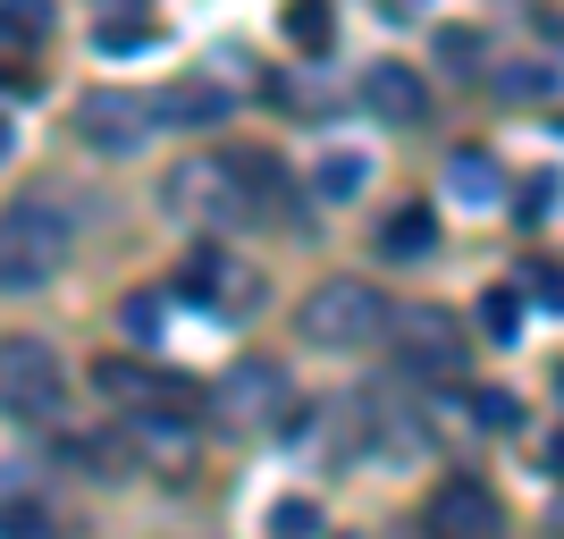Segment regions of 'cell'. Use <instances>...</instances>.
Here are the masks:
<instances>
[{
  "mask_svg": "<svg viewBox=\"0 0 564 539\" xmlns=\"http://www.w3.org/2000/svg\"><path fill=\"white\" fill-rule=\"evenodd\" d=\"M514 212H522V219H547V212H556V177H547V169L531 177V186H522V203H514Z\"/></svg>",
  "mask_w": 564,
  "mask_h": 539,
  "instance_id": "484cf974",
  "label": "cell"
},
{
  "mask_svg": "<svg viewBox=\"0 0 564 539\" xmlns=\"http://www.w3.org/2000/svg\"><path fill=\"white\" fill-rule=\"evenodd\" d=\"M362 101H371V118H388V127H422L430 118V85L404 60H379L371 76H362Z\"/></svg>",
  "mask_w": 564,
  "mask_h": 539,
  "instance_id": "9c48e42d",
  "label": "cell"
},
{
  "mask_svg": "<svg viewBox=\"0 0 564 539\" xmlns=\"http://www.w3.org/2000/svg\"><path fill=\"white\" fill-rule=\"evenodd\" d=\"M556 43H564V25H556Z\"/></svg>",
  "mask_w": 564,
  "mask_h": 539,
  "instance_id": "f546056e",
  "label": "cell"
},
{
  "mask_svg": "<svg viewBox=\"0 0 564 539\" xmlns=\"http://www.w3.org/2000/svg\"><path fill=\"white\" fill-rule=\"evenodd\" d=\"M59 25V0H0V43H43Z\"/></svg>",
  "mask_w": 564,
  "mask_h": 539,
  "instance_id": "2e32d148",
  "label": "cell"
},
{
  "mask_svg": "<svg viewBox=\"0 0 564 539\" xmlns=\"http://www.w3.org/2000/svg\"><path fill=\"white\" fill-rule=\"evenodd\" d=\"M295 321H304V337L312 346H371L379 328H388V295H379V287H362V279H321L304 295V312H295Z\"/></svg>",
  "mask_w": 564,
  "mask_h": 539,
  "instance_id": "3957f363",
  "label": "cell"
},
{
  "mask_svg": "<svg viewBox=\"0 0 564 539\" xmlns=\"http://www.w3.org/2000/svg\"><path fill=\"white\" fill-rule=\"evenodd\" d=\"M0 531H9V539H43L51 515H43V506H25V497H0Z\"/></svg>",
  "mask_w": 564,
  "mask_h": 539,
  "instance_id": "7402d4cb",
  "label": "cell"
},
{
  "mask_svg": "<svg viewBox=\"0 0 564 539\" xmlns=\"http://www.w3.org/2000/svg\"><path fill=\"white\" fill-rule=\"evenodd\" d=\"M169 194H177V203H194L203 219H219V228H245V219H261V203H253V169L228 161V152H212V161H186L177 177H169Z\"/></svg>",
  "mask_w": 564,
  "mask_h": 539,
  "instance_id": "5b68a950",
  "label": "cell"
},
{
  "mask_svg": "<svg viewBox=\"0 0 564 539\" xmlns=\"http://www.w3.org/2000/svg\"><path fill=\"white\" fill-rule=\"evenodd\" d=\"M430 245H438V212H430V203H404V212L379 228V254H397V261H422Z\"/></svg>",
  "mask_w": 564,
  "mask_h": 539,
  "instance_id": "4fadbf2b",
  "label": "cell"
},
{
  "mask_svg": "<svg viewBox=\"0 0 564 539\" xmlns=\"http://www.w3.org/2000/svg\"><path fill=\"white\" fill-rule=\"evenodd\" d=\"M161 127V94H85L76 101V136L94 152H143Z\"/></svg>",
  "mask_w": 564,
  "mask_h": 539,
  "instance_id": "52a82bcc",
  "label": "cell"
},
{
  "mask_svg": "<svg viewBox=\"0 0 564 539\" xmlns=\"http://www.w3.org/2000/svg\"><path fill=\"white\" fill-rule=\"evenodd\" d=\"M219 287H228V254H219V245H194V254L177 261V295H194V304H212Z\"/></svg>",
  "mask_w": 564,
  "mask_h": 539,
  "instance_id": "9a60e30c",
  "label": "cell"
},
{
  "mask_svg": "<svg viewBox=\"0 0 564 539\" xmlns=\"http://www.w3.org/2000/svg\"><path fill=\"white\" fill-rule=\"evenodd\" d=\"M362 186H371V152L337 143V152H321V161H312V194H329V203H354Z\"/></svg>",
  "mask_w": 564,
  "mask_h": 539,
  "instance_id": "7c38bea8",
  "label": "cell"
},
{
  "mask_svg": "<svg viewBox=\"0 0 564 539\" xmlns=\"http://www.w3.org/2000/svg\"><path fill=\"white\" fill-rule=\"evenodd\" d=\"M430 531H506V506H497L489 481H447V489L430 497Z\"/></svg>",
  "mask_w": 564,
  "mask_h": 539,
  "instance_id": "30bf717a",
  "label": "cell"
},
{
  "mask_svg": "<svg viewBox=\"0 0 564 539\" xmlns=\"http://www.w3.org/2000/svg\"><path fill=\"white\" fill-rule=\"evenodd\" d=\"M161 118H177V127H219L228 118V85H212V76H177L161 94Z\"/></svg>",
  "mask_w": 564,
  "mask_h": 539,
  "instance_id": "8fae6325",
  "label": "cell"
},
{
  "mask_svg": "<svg viewBox=\"0 0 564 539\" xmlns=\"http://www.w3.org/2000/svg\"><path fill=\"white\" fill-rule=\"evenodd\" d=\"M447 186L480 212V203H497V161H489V152H455V161H447Z\"/></svg>",
  "mask_w": 564,
  "mask_h": 539,
  "instance_id": "e0dca14e",
  "label": "cell"
},
{
  "mask_svg": "<svg viewBox=\"0 0 564 539\" xmlns=\"http://www.w3.org/2000/svg\"><path fill=\"white\" fill-rule=\"evenodd\" d=\"M68 405V371H59V354L43 337H0V413H18V422H43Z\"/></svg>",
  "mask_w": 564,
  "mask_h": 539,
  "instance_id": "277c9868",
  "label": "cell"
},
{
  "mask_svg": "<svg viewBox=\"0 0 564 539\" xmlns=\"http://www.w3.org/2000/svg\"><path fill=\"white\" fill-rule=\"evenodd\" d=\"M9 152H18V136H9V118H0V161H9Z\"/></svg>",
  "mask_w": 564,
  "mask_h": 539,
  "instance_id": "f1b7e54d",
  "label": "cell"
},
{
  "mask_svg": "<svg viewBox=\"0 0 564 539\" xmlns=\"http://www.w3.org/2000/svg\"><path fill=\"white\" fill-rule=\"evenodd\" d=\"M94 388L143 430V439H161V446H177L194 430V413H203V388H194V379H169V371H152V363H127V354H101Z\"/></svg>",
  "mask_w": 564,
  "mask_h": 539,
  "instance_id": "6da1fadb",
  "label": "cell"
},
{
  "mask_svg": "<svg viewBox=\"0 0 564 539\" xmlns=\"http://www.w3.org/2000/svg\"><path fill=\"white\" fill-rule=\"evenodd\" d=\"M286 43L312 51V60H329V43H337V9H329V0H286Z\"/></svg>",
  "mask_w": 564,
  "mask_h": 539,
  "instance_id": "5bb4252c",
  "label": "cell"
},
{
  "mask_svg": "<svg viewBox=\"0 0 564 539\" xmlns=\"http://www.w3.org/2000/svg\"><path fill=\"white\" fill-rule=\"evenodd\" d=\"M531 295L564 312V270H556V261H531Z\"/></svg>",
  "mask_w": 564,
  "mask_h": 539,
  "instance_id": "4316f807",
  "label": "cell"
},
{
  "mask_svg": "<svg viewBox=\"0 0 564 539\" xmlns=\"http://www.w3.org/2000/svg\"><path fill=\"white\" fill-rule=\"evenodd\" d=\"M279 413H286V371L279 363H236V371L219 379V422L261 430V422H279Z\"/></svg>",
  "mask_w": 564,
  "mask_h": 539,
  "instance_id": "ba28073f",
  "label": "cell"
},
{
  "mask_svg": "<svg viewBox=\"0 0 564 539\" xmlns=\"http://www.w3.org/2000/svg\"><path fill=\"white\" fill-rule=\"evenodd\" d=\"M270 531H279V539L321 531V506H312V497H279V506H270Z\"/></svg>",
  "mask_w": 564,
  "mask_h": 539,
  "instance_id": "44dd1931",
  "label": "cell"
},
{
  "mask_svg": "<svg viewBox=\"0 0 564 539\" xmlns=\"http://www.w3.org/2000/svg\"><path fill=\"white\" fill-rule=\"evenodd\" d=\"M438 60H447L455 76H471V68H480V34H455V25H447V34H438Z\"/></svg>",
  "mask_w": 564,
  "mask_h": 539,
  "instance_id": "603a6c76",
  "label": "cell"
},
{
  "mask_svg": "<svg viewBox=\"0 0 564 539\" xmlns=\"http://www.w3.org/2000/svg\"><path fill=\"white\" fill-rule=\"evenodd\" d=\"M118 328H127V346H161V295H127Z\"/></svg>",
  "mask_w": 564,
  "mask_h": 539,
  "instance_id": "ac0fdd59",
  "label": "cell"
},
{
  "mask_svg": "<svg viewBox=\"0 0 564 539\" xmlns=\"http://www.w3.org/2000/svg\"><path fill=\"white\" fill-rule=\"evenodd\" d=\"M143 43H152V18H110V25L94 34L101 60H118V51H143Z\"/></svg>",
  "mask_w": 564,
  "mask_h": 539,
  "instance_id": "ffe728a7",
  "label": "cell"
},
{
  "mask_svg": "<svg viewBox=\"0 0 564 539\" xmlns=\"http://www.w3.org/2000/svg\"><path fill=\"white\" fill-rule=\"evenodd\" d=\"M480 328H489V337H514L522 328V295L514 287H489V295H480Z\"/></svg>",
  "mask_w": 564,
  "mask_h": 539,
  "instance_id": "d6986e66",
  "label": "cell"
},
{
  "mask_svg": "<svg viewBox=\"0 0 564 539\" xmlns=\"http://www.w3.org/2000/svg\"><path fill=\"white\" fill-rule=\"evenodd\" d=\"M547 472H556V481H564V439H556V446H547Z\"/></svg>",
  "mask_w": 564,
  "mask_h": 539,
  "instance_id": "83f0119b",
  "label": "cell"
},
{
  "mask_svg": "<svg viewBox=\"0 0 564 539\" xmlns=\"http://www.w3.org/2000/svg\"><path fill=\"white\" fill-rule=\"evenodd\" d=\"M471 422L506 430V422H514V397H506V388H480V397H471Z\"/></svg>",
  "mask_w": 564,
  "mask_h": 539,
  "instance_id": "d4e9b609",
  "label": "cell"
},
{
  "mask_svg": "<svg viewBox=\"0 0 564 539\" xmlns=\"http://www.w3.org/2000/svg\"><path fill=\"white\" fill-rule=\"evenodd\" d=\"M68 212L51 203V194H18L9 212H0V295H34V287H51L59 270H68Z\"/></svg>",
  "mask_w": 564,
  "mask_h": 539,
  "instance_id": "7a4b0ae2",
  "label": "cell"
},
{
  "mask_svg": "<svg viewBox=\"0 0 564 539\" xmlns=\"http://www.w3.org/2000/svg\"><path fill=\"white\" fill-rule=\"evenodd\" d=\"M397 371L404 379H455L464 371V321L455 312H430V304H413V312H397Z\"/></svg>",
  "mask_w": 564,
  "mask_h": 539,
  "instance_id": "8992f818",
  "label": "cell"
},
{
  "mask_svg": "<svg viewBox=\"0 0 564 539\" xmlns=\"http://www.w3.org/2000/svg\"><path fill=\"white\" fill-rule=\"evenodd\" d=\"M506 94L514 101H547L556 94V68H506Z\"/></svg>",
  "mask_w": 564,
  "mask_h": 539,
  "instance_id": "cb8c5ba5",
  "label": "cell"
}]
</instances>
